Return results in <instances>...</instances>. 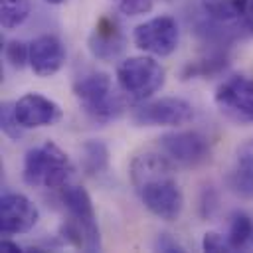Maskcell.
Listing matches in <instances>:
<instances>
[{
  "label": "cell",
  "instance_id": "obj_1",
  "mask_svg": "<svg viewBox=\"0 0 253 253\" xmlns=\"http://www.w3.org/2000/svg\"><path fill=\"white\" fill-rule=\"evenodd\" d=\"M174 172V162L166 154L144 152L130 162L132 188L144 208L164 221H176L184 208V194Z\"/></svg>",
  "mask_w": 253,
  "mask_h": 253
},
{
  "label": "cell",
  "instance_id": "obj_2",
  "mask_svg": "<svg viewBox=\"0 0 253 253\" xmlns=\"http://www.w3.org/2000/svg\"><path fill=\"white\" fill-rule=\"evenodd\" d=\"M73 174L69 156L51 140L30 148L24 156L22 178L28 186L61 190Z\"/></svg>",
  "mask_w": 253,
  "mask_h": 253
},
{
  "label": "cell",
  "instance_id": "obj_3",
  "mask_svg": "<svg viewBox=\"0 0 253 253\" xmlns=\"http://www.w3.org/2000/svg\"><path fill=\"white\" fill-rule=\"evenodd\" d=\"M73 95L81 109L101 123L113 121L125 111V99L113 89L111 77L103 71L79 77L73 83Z\"/></svg>",
  "mask_w": 253,
  "mask_h": 253
},
{
  "label": "cell",
  "instance_id": "obj_4",
  "mask_svg": "<svg viewBox=\"0 0 253 253\" xmlns=\"http://www.w3.org/2000/svg\"><path fill=\"white\" fill-rule=\"evenodd\" d=\"M164 81L166 71L152 55H132L117 65V83L130 101H146L162 89Z\"/></svg>",
  "mask_w": 253,
  "mask_h": 253
},
{
  "label": "cell",
  "instance_id": "obj_5",
  "mask_svg": "<svg viewBox=\"0 0 253 253\" xmlns=\"http://www.w3.org/2000/svg\"><path fill=\"white\" fill-rule=\"evenodd\" d=\"M162 152L180 166L198 168L211 158V142L198 130H174L158 138Z\"/></svg>",
  "mask_w": 253,
  "mask_h": 253
},
{
  "label": "cell",
  "instance_id": "obj_6",
  "mask_svg": "<svg viewBox=\"0 0 253 253\" xmlns=\"http://www.w3.org/2000/svg\"><path fill=\"white\" fill-rule=\"evenodd\" d=\"M217 109L239 125H253V77L231 75L215 89Z\"/></svg>",
  "mask_w": 253,
  "mask_h": 253
},
{
  "label": "cell",
  "instance_id": "obj_7",
  "mask_svg": "<svg viewBox=\"0 0 253 253\" xmlns=\"http://www.w3.org/2000/svg\"><path fill=\"white\" fill-rule=\"evenodd\" d=\"M178 22L172 16H156L132 30V43L154 57H168L178 47Z\"/></svg>",
  "mask_w": 253,
  "mask_h": 253
},
{
  "label": "cell",
  "instance_id": "obj_8",
  "mask_svg": "<svg viewBox=\"0 0 253 253\" xmlns=\"http://www.w3.org/2000/svg\"><path fill=\"white\" fill-rule=\"evenodd\" d=\"M59 198L63 208L67 210V217H71L85 235V251H99L101 249V233H99V225H97V215L93 210V202L91 196L87 194L85 188L75 186V184H65L59 190Z\"/></svg>",
  "mask_w": 253,
  "mask_h": 253
},
{
  "label": "cell",
  "instance_id": "obj_9",
  "mask_svg": "<svg viewBox=\"0 0 253 253\" xmlns=\"http://www.w3.org/2000/svg\"><path fill=\"white\" fill-rule=\"evenodd\" d=\"M194 107L180 97H160L132 111V121L140 126H182L194 119Z\"/></svg>",
  "mask_w": 253,
  "mask_h": 253
},
{
  "label": "cell",
  "instance_id": "obj_10",
  "mask_svg": "<svg viewBox=\"0 0 253 253\" xmlns=\"http://www.w3.org/2000/svg\"><path fill=\"white\" fill-rule=\"evenodd\" d=\"M40 221L38 206L20 192H8L0 198V231L2 235H20L34 229Z\"/></svg>",
  "mask_w": 253,
  "mask_h": 253
},
{
  "label": "cell",
  "instance_id": "obj_11",
  "mask_svg": "<svg viewBox=\"0 0 253 253\" xmlns=\"http://www.w3.org/2000/svg\"><path fill=\"white\" fill-rule=\"evenodd\" d=\"M14 115L24 128L53 126L61 121V107L42 93H26L14 103Z\"/></svg>",
  "mask_w": 253,
  "mask_h": 253
},
{
  "label": "cell",
  "instance_id": "obj_12",
  "mask_svg": "<svg viewBox=\"0 0 253 253\" xmlns=\"http://www.w3.org/2000/svg\"><path fill=\"white\" fill-rule=\"evenodd\" d=\"M65 45L57 36L43 34L30 42V67L38 77H51L65 65Z\"/></svg>",
  "mask_w": 253,
  "mask_h": 253
},
{
  "label": "cell",
  "instance_id": "obj_13",
  "mask_svg": "<svg viewBox=\"0 0 253 253\" xmlns=\"http://www.w3.org/2000/svg\"><path fill=\"white\" fill-rule=\"evenodd\" d=\"M125 49V36L113 16H101L89 36V51L101 59L111 61Z\"/></svg>",
  "mask_w": 253,
  "mask_h": 253
},
{
  "label": "cell",
  "instance_id": "obj_14",
  "mask_svg": "<svg viewBox=\"0 0 253 253\" xmlns=\"http://www.w3.org/2000/svg\"><path fill=\"white\" fill-rule=\"evenodd\" d=\"M227 186L243 200L253 198V142H247L239 148L235 164L227 174Z\"/></svg>",
  "mask_w": 253,
  "mask_h": 253
},
{
  "label": "cell",
  "instance_id": "obj_15",
  "mask_svg": "<svg viewBox=\"0 0 253 253\" xmlns=\"http://www.w3.org/2000/svg\"><path fill=\"white\" fill-rule=\"evenodd\" d=\"M249 0H204V10L210 20L219 24H237L243 20Z\"/></svg>",
  "mask_w": 253,
  "mask_h": 253
},
{
  "label": "cell",
  "instance_id": "obj_16",
  "mask_svg": "<svg viewBox=\"0 0 253 253\" xmlns=\"http://www.w3.org/2000/svg\"><path fill=\"white\" fill-rule=\"evenodd\" d=\"M81 166L85 174H103L109 166V150L101 140H87L81 146Z\"/></svg>",
  "mask_w": 253,
  "mask_h": 253
},
{
  "label": "cell",
  "instance_id": "obj_17",
  "mask_svg": "<svg viewBox=\"0 0 253 253\" xmlns=\"http://www.w3.org/2000/svg\"><path fill=\"white\" fill-rule=\"evenodd\" d=\"M225 67H227V55L223 51H215V53H210L208 57H202V59L186 63L184 69H182V79L211 77V75L219 73Z\"/></svg>",
  "mask_w": 253,
  "mask_h": 253
},
{
  "label": "cell",
  "instance_id": "obj_18",
  "mask_svg": "<svg viewBox=\"0 0 253 253\" xmlns=\"http://www.w3.org/2000/svg\"><path fill=\"white\" fill-rule=\"evenodd\" d=\"M251 237H253V219L245 211H235L229 223V233H227V241L231 249L237 251L247 247Z\"/></svg>",
  "mask_w": 253,
  "mask_h": 253
},
{
  "label": "cell",
  "instance_id": "obj_19",
  "mask_svg": "<svg viewBox=\"0 0 253 253\" xmlns=\"http://www.w3.org/2000/svg\"><path fill=\"white\" fill-rule=\"evenodd\" d=\"M30 0H0V24L6 30H14L30 16Z\"/></svg>",
  "mask_w": 253,
  "mask_h": 253
},
{
  "label": "cell",
  "instance_id": "obj_20",
  "mask_svg": "<svg viewBox=\"0 0 253 253\" xmlns=\"http://www.w3.org/2000/svg\"><path fill=\"white\" fill-rule=\"evenodd\" d=\"M4 55L14 69H24L26 63H30V43L22 40H12L4 47Z\"/></svg>",
  "mask_w": 253,
  "mask_h": 253
},
{
  "label": "cell",
  "instance_id": "obj_21",
  "mask_svg": "<svg viewBox=\"0 0 253 253\" xmlns=\"http://www.w3.org/2000/svg\"><path fill=\"white\" fill-rule=\"evenodd\" d=\"M0 125H2V132L10 138H20L22 136V130L24 126L18 123L16 115H14V105L10 103H4L2 109H0Z\"/></svg>",
  "mask_w": 253,
  "mask_h": 253
},
{
  "label": "cell",
  "instance_id": "obj_22",
  "mask_svg": "<svg viewBox=\"0 0 253 253\" xmlns=\"http://www.w3.org/2000/svg\"><path fill=\"white\" fill-rule=\"evenodd\" d=\"M202 249L204 251H210V253H221V251H233L227 237H223L221 233L217 231H208L204 233V239H202Z\"/></svg>",
  "mask_w": 253,
  "mask_h": 253
},
{
  "label": "cell",
  "instance_id": "obj_23",
  "mask_svg": "<svg viewBox=\"0 0 253 253\" xmlns=\"http://www.w3.org/2000/svg\"><path fill=\"white\" fill-rule=\"evenodd\" d=\"M154 0H121L119 2V10L126 16H140L152 10Z\"/></svg>",
  "mask_w": 253,
  "mask_h": 253
},
{
  "label": "cell",
  "instance_id": "obj_24",
  "mask_svg": "<svg viewBox=\"0 0 253 253\" xmlns=\"http://www.w3.org/2000/svg\"><path fill=\"white\" fill-rule=\"evenodd\" d=\"M156 249L158 251H168V253H180V251H184V247L174 239V237H170L168 233H160L158 235V239H156Z\"/></svg>",
  "mask_w": 253,
  "mask_h": 253
},
{
  "label": "cell",
  "instance_id": "obj_25",
  "mask_svg": "<svg viewBox=\"0 0 253 253\" xmlns=\"http://www.w3.org/2000/svg\"><path fill=\"white\" fill-rule=\"evenodd\" d=\"M0 249H2V251H22V247H20L18 243L10 241L8 237H4V239L0 241Z\"/></svg>",
  "mask_w": 253,
  "mask_h": 253
},
{
  "label": "cell",
  "instance_id": "obj_26",
  "mask_svg": "<svg viewBox=\"0 0 253 253\" xmlns=\"http://www.w3.org/2000/svg\"><path fill=\"white\" fill-rule=\"evenodd\" d=\"M47 4H53V6H57V4H63L65 0H45Z\"/></svg>",
  "mask_w": 253,
  "mask_h": 253
},
{
  "label": "cell",
  "instance_id": "obj_27",
  "mask_svg": "<svg viewBox=\"0 0 253 253\" xmlns=\"http://www.w3.org/2000/svg\"><path fill=\"white\" fill-rule=\"evenodd\" d=\"M249 6H251V14H253V0H249Z\"/></svg>",
  "mask_w": 253,
  "mask_h": 253
},
{
  "label": "cell",
  "instance_id": "obj_28",
  "mask_svg": "<svg viewBox=\"0 0 253 253\" xmlns=\"http://www.w3.org/2000/svg\"><path fill=\"white\" fill-rule=\"evenodd\" d=\"M115 2H117V4H119V2H121V0H115Z\"/></svg>",
  "mask_w": 253,
  "mask_h": 253
},
{
  "label": "cell",
  "instance_id": "obj_29",
  "mask_svg": "<svg viewBox=\"0 0 253 253\" xmlns=\"http://www.w3.org/2000/svg\"><path fill=\"white\" fill-rule=\"evenodd\" d=\"M251 142H253V140H251Z\"/></svg>",
  "mask_w": 253,
  "mask_h": 253
}]
</instances>
